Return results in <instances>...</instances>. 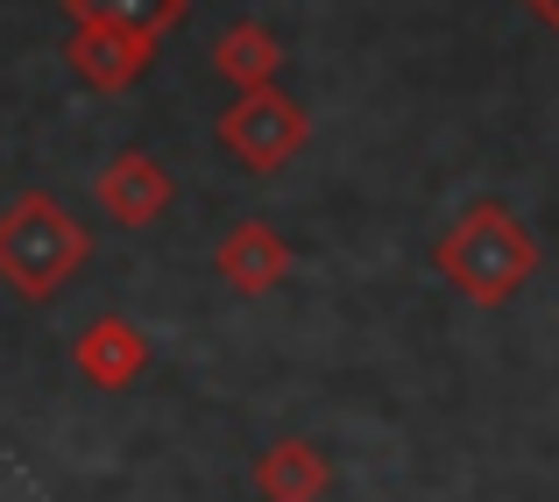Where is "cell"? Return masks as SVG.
Returning <instances> with one entry per match:
<instances>
[{"instance_id":"cell-5","label":"cell","mask_w":559,"mask_h":502,"mask_svg":"<svg viewBox=\"0 0 559 502\" xmlns=\"http://www.w3.org/2000/svg\"><path fill=\"white\" fill-rule=\"evenodd\" d=\"M93 199H99V213H107L114 227H156L164 205H170V170L156 164L150 150H121L93 177Z\"/></svg>"},{"instance_id":"cell-2","label":"cell","mask_w":559,"mask_h":502,"mask_svg":"<svg viewBox=\"0 0 559 502\" xmlns=\"http://www.w3.org/2000/svg\"><path fill=\"white\" fill-rule=\"evenodd\" d=\"M93 262V227L50 191H22L0 205V284L22 304H50Z\"/></svg>"},{"instance_id":"cell-3","label":"cell","mask_w":559,"mask_h":502,"mask_svg":"<svg viewBox=\"0 0 559 502\" xmlns=\"http://www.w3.org/2000/svg\"><path fill=\"white\" fill-rule=\"evenodd\" d=\"M305 142H312V113H305L284 85L234 93L227 113H219V150H227L248 177H276L290 156H305Z\"/></svg>"},{"instance_id":"cell-1","label":"cell","mask_w":559,"mask_h":502,"mask_svg":"<svg viewBox=\"0 0 559 502\" xmlns=\"http://www.w3.org/2000/svg\"><path fill=\"white\" fill-rule=\"evenodd\" d=\"M432 270H439V284H447L453 298L481 304V312H503V304L546 270V248H538V234L524 227L518 205L475 199V205H461V213L439 227Z\"/></svg>"},{"instance_id":"cell-11","label":"cell","mask_w":559,"mask_h":502,"mask_svg":"<svg viewBox=\"0 0 559 502\" xmlns=\"http://www.w3.org/2000/svg\"><path fill=\"white\" fill-rule=\"evenodd\" d=\"M524 8H532V14H538V22H546V28H552V36H559V0H524Z\"/></svg>"},{"instance_id":"cell-8","label":"cell","mask_w":559,"mask_h":502,"mask_svg":"<svg viewBox=\"0 0 559 502\" xmlns=\"http://www.w3.org/2000/svg\"><path fill=\"white\" fill-rule=\"evenodd\" d=\"M255 495L262 502H326L333 495V461L312 439H276L255 453Z\"/></svg>"},{"instance_id":"cell-4","label":"cell","mask_w":559,"mask_h":502,"mask_svg":"<svg viewBox=\"0 0 559 502\" xmlns=\"http://www.w3.org/2000/svg\"><path fill=\"white\" fill-rule=\"evenodd\" d=\"M64 57L93 93H128L156 71V36L142 28H114V22H71L64 36Z\"/></svg>"},{"instance_id":"cell-9","label":"cell","mask_w":559,"mask_h":502,"mask_svg":"<svg viewBox=\"0 0 559 502\" xmlns=\"http://www.w3.org/2000/svg\"><path fill=\"white\" fill-rule=\"evenodd\" d=\"M213 71L234 85V93L276 85V71H284V43H276V28H262V22H227L213 36Z\"/></svg>"},{"instance_id":"cell-6","label":"cell","mask_w":559,"mask_h":502,"mask_svg":"<svg viewBox=\"0 0 559 502\" xmlns=\"http://www.w3.org/2000/svg\"><path fill=\"white\" fill-rule=\"evenodd\" d=\"M71 368H79V382H93V390H135V382L150 375V333H142L135 319L107 312L71 339Z\"/></svg>"},{"instance_id":"cell-10","label":"cell","mask_w":559,"mask_h":502,"mask_svg":"<svg viewBox=\"0 0 559 502\" xmlns=\"http://www.w3.org/2000/svg\"><path fill=\"white\" fill-rule=\"evenodd\" d=\"M191 0H64L71 22H114V28H142V36L164 43L170 28L185 22Z\"/></svg>"},{"instance_id":"cell-7","label":"cell","mask_w":559,"mask_h":502,"mask_svg":"<svg viewBox=\"0 0 559 502\" xmlns=\"http://www.w3.org/2000/svg\"><path fill=\"white\" fill-rule=\"evenodd\" d=\"M213 270L219 284H234L241 298H270L276 284L290 276V241L270 227V219H234L213 248Z\"/></svg>"}]
</instances>
